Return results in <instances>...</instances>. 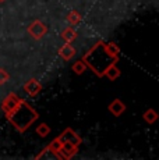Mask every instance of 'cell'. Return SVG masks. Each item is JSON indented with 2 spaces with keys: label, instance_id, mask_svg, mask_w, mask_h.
Segmentation results:
<instances>
[{
  "label": "cell",
  "instance_id": "2",
  "mask_svg": "<svg viewBox=\"0 0 159 160\" xmlns=\"http://www.w3.org/2000/svg\"><path fill=\"white\" fill-rule=\"evenodd\" d=\"M7 118L10 120V122L18 131H25L27 128L38 118V113H36L28 103L21 100V103L18 104L16 109L7 114Z\"/></svg>",
  "mask_w": 159,
  "mask_h": 160
},
{
  "label": "cell",
  "instance_id": "4",
  "mask_svg": "<svg viewBox=\"0 0 159 160\" xmlns=\"http://www.w3.org/2000/svg\"><path fill=\"white\" fill-rule=\"evenodd\" d=\"M28 32L31 33L32 38L41 39L42 36L48 32V28H46V25H45V24L41 22V21H33L31 25L28 27Z\"/></svg>",
  "mask_w": 159,
  "mask_h": 160
},
{
  "label": "cell",
  "instance_id": "11",
  "mask_svg": "<svg viewBox=\"0 0 159 160\" xmlns=\"http://www.w3.org/2000/svg\"><path fill=\"white\" fill-rule=\"evenodd\" d=\"M38 159H62V156L57 152H54L53 149H50V148H46V149L38 156Z\"/></svg>",
  "mask_w": 159,
  "mask_h": 160
},
{
  "label": "cell",
  "instance_id": "15",
  "mask_svg": "<svg viewBox=\"0 0 159 160\" xmlns=\"http://www.w3.org/2000/svg\"><path fill=\"white\" fill-rule=\"evenodd\" d=\"M67 20H69L70 24H73V25H75V24H78L80 21H81V15L77 11H71V13H69L67 15Z\"/></svg>",
  "mask_w": 159,
  "mask_h": 160
},
{
  "label": "cell",
  "instance_id": "13",
  "mask_svg": "<svg viewBox=\"0 0 159 160\" xmlns=\"http://www.w3.org/2000/svg\"><path fill=\"white\" fill-rule=\"evenodd\" d=\"M156 118H158L156 112H155V110H152V109H149L148 112L144 113V120H145L146 122H149V124L155 122V121H156Z\"/></svg>",
  "mask_w": 159,
  "mask_h": 160
},
{
  "label": "cell",
  "instance_id": "1",
  "mask_svg": "<svg viewBox=\"0 0 159 160\" xmlns=\"http://www.w3.org/2000/svg\"><path fill=\"white\" fill-rule=\"evenodd\" d=\"M117 54L119 48L113 43H103V42H98V43L88 50V53L84 56L82 61L92 70L96 75L102 77L105 75L106 70L112 66V64L117 63Z\"/></svg>",
  "mask_w": 159,
  "mask_h": 160
},
{
  "label": "cell",
  "instance_id": "3",
  "mask_svg": "<svg viewBox=\"0 0 159 160\" xmlns=\"http://www.w3.org/2000/svg\"><path fill=\"white\" fill-rule=\"evenodd\" d=\"M20 103H21V99H20V98H18L16 93H10L4 100H3V103H2V110L6 113V116H7L8 113L13 112V110L16 109V107H17Z\"/></svg>",
  "mask_w": 159,
  "mask_h": 160
},
{
  "label": "cell",
  "instance_id": "7",
  "mask_svg": "<svg viewBox=\"0 0 159 160\" xmlns=\"http://www.w3.org/2000/svg\"><path fill=\"white\" fill-rule=\"evenodd\" d=\"M24 91H25L29 96H36V95L42 91V85L39 84L36 79H29V81L24 85Z\"/></svg>",
  "mask_w": 159,
  "mask_h": 160
},
{
  "label": "cell",
  "instance_id": "18",
  "mask_svg": "<svg viewBox=\"0 0 159 160\" xmlns=\"http://www.w3.org/2000/svg\"><path fill=\"white\" fill-rule=\"evenodd\" d=\"M0 2H4V0H0Z\"/></svg>",
  "mask_w": 159,
  "mask_h": 160
},
{
  "label": "cell",
  "instance_id": "6",
  "mask_svg": "<svg viewBox=\"0 0 159 160\" xmlns=\"http://www.w3.org/2000/svg\"><path fill=\"white\" fill-rule=\"evenodd\" d=\"M77 149L78 146L73 145L70 142H60V148H59V155L62 153V159H69V158H73V156L77 153Z\"/></svg>",
  "mask_w": 159,
  "mask_h": 160
},
{
  "label": "cell",
  "instance_id": "17",
  "mask_svg": "<svg viewBox=\"0 0 159 160\" xmlns=\"http://www.w3.org/2000/svg\"><path fill=\"white\" fill-rule=\"evenodd\" d=\"M8 78H10V75H8V72L6 71V70L0 68V85L6 84V82L8 81Z\"/></svg>",
  "mask_w": 159,
  "mask_h": 160
},
{
  "label": "cell",
  "instance_id": "10",
  "mask_svg": "<svg viewBox=\"0 0 159 160\" xmlns=\"http://www.w3.org/2000/svg\"><path fill=\"white\" fill-rule=\"evenodd\" d=\"M62 38L66 41V43H71V42L75 41V38H77V31L74 28H71V27H69V28H66L62 32Z\"/></svg>",
  "mask_w": 159,
  "mask_h": 160
},
{
  "label": "cell",
  "instance_id": "8",
  "mask_svg": "<svg viewBox=\"0 0 159 160\" xmlns=\"http://www.w3.org/2000/svg\"><path fill=\"white\" fill-rule=\"evenodd\" d=\"M59 54L62 56L64 60H71L73 57H74V54H75V49L73 48L70 43H66V45H63L62 48L59 49Z\"/></svg>",
  "mask_w": 159,
  "mask_h": 160
},
{
  "label": "cell",
  "instance_id": "12",
  "mask_svg": "<svg viewBox=\"0 0 159 160\" xmlns=\"http://www.w3.org/2000/svg\"><path fill=\"white\" fill-rule=\"evenodd\" d=\"M105 75L108 77L109 79H112V81H113V79H116L119 75H120V71H119V68H116V67H115V64H112V66L106 70Z\"/></svg>",
  "mask_w": 159,
  "mask_h": 160
},
{
  "label": "cell",
  "instance_id": "14",
  "mask_svg": "<svg viewBox=\"0 0 159 160\" xmlns=\"http://www.w3.org/2000/svg\"><path fill=\"white\" fill-rule=\"evenodd\" d=\"M85 68H87V64H85L82 60H78V61H75V63L73 64V71H74L75 74H78V75L84 72Z\"/></svg>",
  "mask_w": 159,
  "mask_h": 160
},
{
  "label": "cell",
  "instance_id": "16",
  "mask_svg": "<svg viewBox=\"0 0 159 160\" xmlns=\"http://www.w3.org/2000/svg\"><path fill=\"white\" fill-rule=\"evenodd\" d=\"M49 132H50V128H49L46 124H41L38 128H36V134L41 135V137H46Z\"/></svg>",
  "mask_w": 159,
  "mask_h": 160
},
{
  "label": "cell",
  "instance_id": "9",
  "mask_svg": "<svg viewBox=\"0 0 159 160\" xmlns=\"http://www.w3.org/2000/svg\"><path fill=\"white\" fill-rule=\"evenodd\" d=\"M124 110H126V106H124V103L119 99L113 100V102L110 103V106H109V112H110L112 114H115L116 117L123 114Z\"/></svg>",
  "mask_w": 159,
  "mask_h": 160
},
{
  "label": "cell",
  "instance_id": "5",
  "mask_svg": "<svg viewBox=\"0 0 159 160\" xmlns=\"http://www.w3.org/2000/svg\"><path fill=\"white\" fill-rule=\"evenodd\" d=\"M57 139H59L60 142H70V143H73V145H75V146H78L80 143H81V138H80L78 135L71 130V128H67V130L64 131L63 134L57 138Z\"/></svg>",
  "mask_w": 159,
  "mask_h": 160
}]
</instances>
